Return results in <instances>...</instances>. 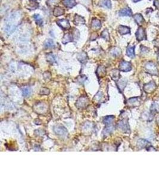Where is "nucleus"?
Masks as SVG:
<instances>
[{"label": "nucleus", "instance_id": "e433bc0d", "mask_svg": "<svg viewBox=\"0 0 159 179\" xmlns=\"http://www.w3.org/2000/svg\"><path fill=\"white\" fill-rule=\"evenodd\" d=\"M141 1V0H133L134 2H138V1Z\"/></svg>", "mask_w": 159, "mask_h": 179}, {"label": "nucleus", "instance_id": "393cba45", "mask_svg": "<svg viewBox=\"0 0 159 179\" xmlns=\"http://www.w3.org/2000/svg\"><path fill=\"white\" fill-rule=\"evenodd\" d=\"M100 4L101 6L107 7L108 8H111V3L110 0H102L101 1Z\"/></svg>", "mask_w": 159, "mask_h": 179}, {"label": "nucleus", "instance_id": "f3484780", "mask_svg": "<svg viewBox=\"0 0 159 179\" xmlns=\"http://www.w3.org/2000/svg\"><path fill=\"white\" fill-rule=\"evenodd\" d=\"M126 55L128 57L133 58L135 57V47L130 46L127 49Z\"/></svg>", "mask_w": 159, "mask_h": 179}, {"label": "nucleus", "instance_id": "423d86ee", "mask_svg": "<svg viewBox=\"0 0 159 179\" xmlns=\"http://www.w3.org/2000/svg\"><path fill=\"white\" fill-rule=\"evenodd\" d=\"M156 88V84L154 81H151L149 83L145 84L144 86V90L147 93H150L153 92Z\"/></svg>", "mask_w": 159, "mask_h": 179}, {"label": "nucleus", "instance_id": "39448f33", "mask_svg": "<svg viewBox=\"0 0 159 179\" xmlns=\"http://www.w3.org/2000/svg\"><path fill=\"white\" fill-rule=\"evenodd\" d=\"M54 131L55 134L59 136H65L67 134V130L64 127L61 126H57L54 127Z\"/></svg>", "mask_w": 159, "mask_h": 179}, {"label": "nucleus", "instance_id": "f704fd0d", "mask_svg": "<svg viewBox=\"0 0 159 179\" xmlns=\"http://www.w3.org/2000/svg\"><path fill=\"white\" fill-rule=\"evenodd\" d=\"M154 4L155 7L159 10V0H155L154 1Z\"/></svg>", "mask_w": 159, "mask_h": 179}, {"label": "nucleus", "instance_id": "72a5a7b5", "mask_svg": "<svg viewBox=\"0 0 159 179\" xmlns=\"http://www.w3.org/2000/svg\"><path fill=\"white\" fill-rule=\"evenodd\" d=\"M58 3V0H48L47 4H49V6H51V5L55 4Z\"/></svg>", "mask_w": 159, "mask_h": 179}, {"label": "nucleus", "instance_id": "c9c22d12", "mask_svg": "<svg viewBox=\"0 0 159 179\" xmlns=\"http://www.w3.org/2000/svg\"><path fill=\"white\" fill-rule=\"evenodd\" d=\"M141 47H142V48H141V52H142V53H144V52L148 51V49H147L146 47H143V46H142Z\"/></svg>", "mask_w": 159, "mask_h": 179}, {"label": "nucleus", "instance_id": "473e14b6", "mask_svg": "<svg viewBox=\"0 0 159 179\" xmlns=\"http://www.w3.org/2000/svg\"><path fill=\"white\" fill-rule=\"evenodd\" d=\"M39 94L41 95H48L50 94V90L47 88H43L40 90Z\"/></svg>", "mask_w": 159, "mask_h": 179}, {"label": "nucleus", "instance_id": "6e6552de", "mask_svg": "<svg viewBox=\"0 0 159 179\" xmlns=\"http://www.w3.org/2000/svg\"><path fill=\"white\" fill-rule=\"evenodd\" d=\"M88 103V99L87 97H82L77 101L76 106L77 108H84Z\"/></svg>", "mask_w": 159, "mask_h": 179}, {"label": "nucleus", "instance_id": "4468645a", "mask_svg": "<svg viewBox=\"0 0 159 179\" xmlns=\"http://www.w3.org/2000/svg\"><path fill=\"white\" fill-rule=\"evenodd\" d=\"M85 21L84 19L80 16L78 15H76L75 16V19H74V23L75 25H82L84 24Z\"/></svg>", "mask_w": 159, "mask_h": 179}, {"label": "nucleus", "instance_id": "c756f323", "mask_svg": "<svg viewBox=\"0 0 159 179\" xmlns=\"http://www.w3.org/2000/svg\"><path fill=\"white\" fill-rule=\"evenodd\" d=\"M101 37H103V38L105 39L106 40H107V41H109L110 36L109 32H108L107 29L104 30V31L102 33H101Z\"/></svg>", "mask_w": 159, "mask_h": 179}, {"label": "nucleus", "instance_id": "9b49d317", "mask_svg": "<svg viewBox=\"0 0 159 179\" xmlns=\"http://www.w3.org/2000/svg\"><path fill=\"white\" fill-rule=\"evenodd\" d=\"M62 3L65 7L69 8L73 7L75 5H76L75 0H63Z\"/></svg>", "mask_w": 159, "mask_h": 179}, {"label": "nucleus", "instance_id": "aec40b11", "mask_svg": "<svg viewBox=\"0 0 159 179\" xmlns=\"http://www.w3.org/2000/svg\"><path fill=\"white\" fill-rule=\"evenodd\" d=\"M77 59H78V60L81 62L84 63V62L87 61V54L84 53V52H82V53H79L78 56H77Z\"/></svg>", "mask_w": 159, "mask_h": 179}, {"label": "nucleus", "instance_id": "2f4dec72", "mask_svg": "<svg viewBox=\"0 0 159 179\" xmlns=\"http://www.w3.org/2000/svg\"><path fill=\"white\" fill-rule=\"evenodd\" d=\"M121 50H120L119 48H117V47H116V48H113L112 50H111V53L113 56H117L121 54Z\"/></svg>", "mask_w": 159, "mask_h": 179}, {"label": "nucleus", "instance_id": "a878e982", "mask_svg": "<svg viewBox=\"0 0 159 179\" xmlns=\"http://www.w3.org/2000/svg\"><path fill=\"white\" fill-rule=\"evenodd\" d=\"M33 18H34L35 21L36 22L37 24L38 25H42V23H43V21H42V19L40 15L35 14L34 16H33Z\"/></svg>", "mask_w": 159, "mask_h": 179}, {"label": "nucleus", "instance_id": "5701e85b", "mask_svg": "<svg viewBox=\"0 0 159 179\" xmlns=\"http://www.w3.org/2000/svg\"><path fill=\"white\" fill-rule=\"evenodd\" d=\"M47 60L50 63H55V62H56L55 56L52 53H49L47 55Z\"/></svg>", "mask_w": 159, "mask_h": 179}, {"label": "nucleus", "instance_id": "f257e3e1", "mask_svg": "<svg viewBox=\"0 0 159 179\" xmlns=\"http://www.w3.org/2000/svg\"><path fill=\"white\" fill-rule=\"evenodd\" d=\"M20 19H21V14L18 11L12 13L8 17L6 27V31L8 34H11L14 32L19 23Z\"/></svg>", "mask_w": 159, "mask_h": 179}, {"label": "nucleus", "instance_id": "9d476101", "mask_svg": "<svg viewBox=\"0 0 159 179\" xmlns=\"http://www.w3.org/2000/svg\"><path fill=\"white\" fill-rule=\"evenodd\" d=\"M119 14L121 16H131L132 11L130 8H125L119 11Z\"/></svg>", "mask_w": 159, "mask_h": 179}, {"label": "nucleus", "instance_id": "c85d7f7f", "mask_svg": "<svg viewBox=\"0 0 159 179\" xmlns=\"http://www.w3.org/2000/svg\"><path fill=\"white\" fill-rule=\"evenodd\" d=\"M22 92H23V96H25V97H28V96L30 95V94H31V93H32V91H31V89H30V88L26 87V88H25L23 89Z\"/></svg>", "mask_w": 159, "mask_h": 179}, {"label": "nucleus", "instance_id": "7ed1b4c3", "mask_svg": "<svg viewBox=\"0 0 159 179\" xmlns=\"http://www.w3.org/2000/svg\"><path fill=\"white\" fill-rule=\"evenodd\" d=\"M117 127L119 129L121 130L125 133H129V126L128 124V120H122L120 121L119 124H117Z\"/></svg>", "mask_w": 159, "mask_h": 179}, {"label": "nucleus", "instance_id": "bb28decb", "mask_svg": "<svg viewBox=\"0 0 159 179\" xmlns=\"http://www.w3.org/2000/svg\"><path fill=\"white\" fill-rule=\"evenodd\" d=\"M99 75H98L99 77H103L106 74V68L103 66H99L98 68L97 69V74H99Z\"/></svg>", "mask_w": 159, "mask_h": 179}, {"label": "nucleus", "instance_id": "6ab92c4d", "mask_svg": "<svg viewBox=\"0 0 159 179\" xmlns=\"http://www.w3.org/2000/svg\"><path fill=\"white\" fill-rule=\"evenodd\" d=\"M114 119V116H107L104 118V123L106 126H110Z\"/></svg>", "mask_w": 159, "mask_h": 179}, {"label": "nucleus", "instance_id": "cd10ccee", "mask_svg": "<svg viewBox=\"0 0 159 179\" xmlns=\"http://www.w3.org/2000/svg\"><path fill=\"white\" fill-rule=\"evenodd\" d=\"M113 130V127H107L105 128L104 131H103V134L104 136H107L111 133Z\"/></svg>", "mask_w": 159, "mask_h": 179}, {"label": "nucleus", "instance_id": "f03ea898", "mask_svg": "<svg viewBox=\"0 0 159 179\" xmlns=\"http://www.w3.org/2000/svg\"><path fill=\"white\" fill-rule=\"evenodd\" d=\"M145 69L147 73L151 74L152 75L157 76L158 75V69L153 62H150L147 63L145 65Z\"/></svg>", "mask_w": 159, "mask_h": 179}, {"label": "nucleus", "instance_id": "1a4fd4ad", "mask_svg": "<svg viewBox=\"0 0 159 179\" xmlns=\"http://www.w3.org/2000/svg\"><path fill=\"white\" fill-rule=\"evenodd\" d=\"M136 37L138 41H142V40L145 39V31L143 28H140L136 32Z\"/></svg>", "mask_w": 159, "mask_h": 179}, {"label": "nucleus", "instance_id": "4c0bfd02", "mask_svg": "<svg viewBox=\"0 0 159 179\" xmlns=\"http://www.w3.org/2000/svg\"><path fill=\"white\" fill-rule=\"evenodd\" d=\"M32 1H36V0H32Z\"/></svg>", "mask_w": 159, "mask_h": 179}, {"label": "nucleus", "instance_id": "dca6fc26", "mask_svg": "<svg viewBox=\"0 0 159 179\" xmlns=\"http://www.w3.org/2000/svg\"><path fill=\"white\" fill-rule=\"evenodd\" d=\"M133 18H134L135 21H136V22L139 25H141L143 24L144 21L143 17L141 14H135L134 16H133Z\"/></svg>", "mask_w": 159, "mask_h": 179}, {"label": "nucleus", "instance_id": "4be33fe9", "mask_svg": "<svg viewBox=\"0 0 159 179\" xmlns=\"http://www.w3.org/2000/svg\"><path fill=\"white\" fill-rule=\"evenodd\" d=\"M128 103H129V104H131V105L138 106L140 104L139 98L135 97V98H132V99H130L129 100H128Z\"/></svg>", "mask_w": 159, "mask_h": 179}, {"label": "nucleus", "instance_id": "20e7f679", "mask_svg": "<svg viewBox=\"0 0 159 179\" xmlns=\"http://www.w3.org/2000/svg\"><path fill=\"white\" fill-rule=\"evenodd\" d=\"M132 69V65L129 62L122 61L119 64V70L122 72H129Z\"/></svg>", "mask_w": 159, "mask_h": 179}, {"label": "nucleus", "instance_id": "ddd939ff", "mask_svg": "<svg viewBox=\"0 0 159 179\" xmlns=\"http://www.w3.org/2000/svg\"><path fill=\"white\" fill-rule=\"evenodd\" d=\"M118 31H119V32L122 35L128 34V33H129L130 32H131L130 29L128 28V27L122 26V25L119 26V28H118Z\"/></svg>", "mask_w": 159, "mask_h": 179}, {"label": "nucleus", "instance_id": "0eeeda50", "mask_svg": "<svg viewBox=\"0 0 159 179\" xmlns=\"http://www.w3.org/2000/svg\"><path fill=\"white\" fill-rule=\"evenodd\" d=\"M57 23L59 26H60L63 29H69L70 28V25L67 20L60 19L57 21Z\"/></svg>", "mask_w": 159, "mask_h": 179}, {"label": "nucleus", "instance_id": "7c9ffc66", "mask_svg": "<svg viewBox=\"0 0 159 179\" xmlns=\"http://www.w3.org/2000/svg\"><path fill=\"white\" fill-rule=\"evenodd\" d=\"M158 110H159V109H158V104H157V103H153V104H152V106L151 107V112L153 113H153H155V112H158Z\"/></svg>", "mask_w": 159, "mask_h": 179}, {"label": "nucleus", "instance_id": "2eb2a0df", "mask_svg": "<svg viewBox=\"0 0 159 179\" xmlns=\"http://www.w3.org/2000/svg\"><path fill=\"white\" fill-rule=\"evenodd\" d=\"M73 40V36L70 33H66L65 36L63 37L62 40V43L63 44L68 43L69 42H71Z\"/></svg>", "mask_w": 159, "mask_h": 179}, {"label": "nucleus", "instance_id": "ea45409f", "mask_svg": "<svg viewBox=\"0 0 159 179\" xmlns=\"http://www.w3.org/2000/svg\"><path fill=\"white\" fill-rule=\"evenodd\" d=\"M158 120H159V117L158 118Z\"/></svg>", "mask_w": 159, "mask_h": 179}, {"label": "nucleus", "instance_id": "b1692460", "mask_svg": "<svg viewBox=\"0 0 159 179\" xmlns=\"http://www.w3.org/2000/svg\"><path fill=\"white\" fill-rule=\"evenodd\" d=\"M44 47L45 48H52V47H54V43L53 40L51 39H48L46 40V41L44 43Z\"/></svg>", "mask_w": 159, "mask_h": 179}, {"label": "nucleus", "instance_id": "412c9836", "mask_svg": "<svg viewBox=\"0 0 159 179\" xmlns=\"http://www.w3.org/2000/svg\"><path fill=\"white\" fill-rule=\"evenodd\" d=\"M91 25H92V27L93 28L95 29H99L101 26V22L98 19H93L92 21V23H91Z\"/></svg>", "mask_w": 159, "mask_h": 179}, {"label": "nucleus", "instance_id": "58836bf2", "mask_svg": "<svg viewBox=\"0 0 159 179\" xmlns=\"http://www.w3.org/2000/svg\"><path fill=\"white\" fill-rule=\"evenodd\" d=\"M158 62H159V56H158Z\"/></svg>", "mask_w": 159, "mask_h": 179}, {"label": "nucleus", "instance_id": "a211bd4d", "mask_svg": "<svg viewBox=\"0 0 159 179\" xmlns=\"http://www.w3.org/2000/svg\"><path fill=\"white\" fill-rule=\"evenodd\" d=\"M137 145H138V148H140V149H143L148 146V145H149V143H148V141L145 140L140 139L138 141Z\"/></svg>", "mask_w": 159, "mask_h": 179}, {"label": "nucleus", "instance_id": "f8f14e48", "mask_svg": "<svg viewBox=\"0 0 159 179\" xmlns=\"http://www.w3.org/2000/svg\"><path fill=\"white\" fill-rule=\"evenodd\" d=\"M65 14V10L60 7H55L53 11V14L55 16H60Z\"/></svg>", "mask_w": 159, "mask_h": 179}]
</instances>
